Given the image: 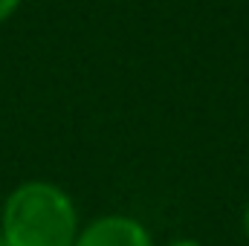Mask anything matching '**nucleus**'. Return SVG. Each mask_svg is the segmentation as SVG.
<instances>
[{
	"label": "nucleus",
	"instance_id": "20e7f679",
	"mask_svg": "<svg viewBox=\"0 0 249 246\" xmlns=\"http://www.w3.org/2000/svg\"><path fill=\"white\" fill-rule=\"evenodd\" d=\"M165 246H203L200 241H194V238H177V241H171V244Z\"/></svg>",
	"mask_w": 249,
	"mask_h": 246
},
{
	"label": "nucleus",
	"instance_id": "f03ea898",
	"mask_svg": "<svg viewBox=\"0 0 249 246\" xmlns=\"http://www.w3.org/2000/svg\"><path fill=\"white\" fill-rule=\"evenodd\" d=\"M72 246H154V238L130 214H102L78 229Z\"/></svg>",
	"mask_w": 249,
	"mask_h": 246
},
{
	"label": "nucleus",
	"instance_id": "f257e3e1",
	"mask_svg": "<svg viewBox=\"0 0 249 246\" xmlns=\"http://www.w3.org/2000/svg\"><path fill=\"white\" fill-rule=\"evenodd\" d=\"M78 229L72 197L47 180L15 185L0 211V235L9 246H72Z\"/></svg>",
	"mask_w": 249,
	"mask_h": 246
},
{
	"label": "nucleus",
	"instance_id": "423d86ee",
	"mask_svg": "<svg viewBox=\"0 0 249 246\" xmlns=\"http://www.w3.org/2000/svg\"><path fill=\"white\" fill-rule=\"evenodd\" d=\"M0 246H9V241H6V238H3V235H0Z\"/></svg>",
	"mask_w": 249,
	"mask_h": 246
},
{
	"label": "nucleus",
	"instance_id": "7ed1b4c3",
	"mask_svg": "<svg viewBox=\"0 0 249 246\" xmlns=\"http://www.w3.org/2000/svg\"><path fill=\"white\" fill-rule=\"evenodd\" d=\"M18 6H20V0H0V23H6L18 12Z\"/></svg>",
	"mask_w": 249,
	"mask_h": 246
},
{
	"label": "nucleus",
	"instance_id": "39448f33",
	"mask_svg": "<svg viewBox=\"0 0 249 246\" xmlns=\"http://www.w3.org/2000/svg\"><path fill=\"white\" fill-rule=\"evenodd\" d=\"M241 226H244V235H247V241H249V203L244 206V217H241Z\"/></svg>",
	"mask_w": 249,
	"mask_h": 246
}]
</instances>
